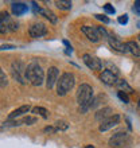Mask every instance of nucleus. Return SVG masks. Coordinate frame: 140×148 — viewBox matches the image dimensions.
<instances>
[{
  "mask_svg": "<svg viewBox=\"0 0 140 148\" xmlns=\"http://www.w3.org/2000/svg\"><path fill=\"white\" fill-rule=\"evenodd\" d=\"M77 102L80 105V112L85 113L86 110L92 108L93 102V89L88 84H82L77 90Z\"/></svg>",
  "mask_w": 140,
  "mask_h": 148,
  "instance_id": "f257e3e1",
  "label": "nucleus"
},
{
  "mask_svg": "<svg viewBox=\"0 0 140 148\" xmlns=\"http://www.w3.org/2000/svg\"><path fill=\"white\" fill-rule=\"evenodd\" d=\"M26 79H28L34 86H40L43 84L45 73L36 62H32L26 66Z\"/></svg>",
  "mask_w": 140,
  "mask_h": 148,
  "instance_id": "f03ea898",
  "label": "nucleus"
},
{
  "mask_svg": "<svg viewBox=\"0 0 140 148\" xmlns=\"http://www.w3.org/2000/svg\"><path fill=\"white\" fill-rule=\"evenodd\" d=\"M75 78L71 73H63L57 81V93L58 96H65L74 88Z\"/></svg>",
  "mask_w": 140,
  "mask_h": 148,
  "instance_id": "7ed1b4c3",
  "label": "nucleus"
},
{
  "mask_svg": "<svg viewBox=\"0 0 140 148\" xmlns=\"http://www.w3.org/2000/svg\"><path fill=\"white\" fill-rule=\"evenodd\" d=\"M129 135L125 132H117L109 139V147L110 148H125L129 144Z\"/></svg>",
  "mask_w": 140,
  "mask_h": 148,
  "instance_id": "20e7f679",
  "label": "nucleus"
},
{
  "mask_svg": "<svg viewBox=\"0 0 140 148\" xmlns=\"http://www.w3.org/2000/svg\"><path fill=\"white\" fill-rule=\"evenodd\" d=\"M11 71L12 75L19 84H26V65L22 61H14L11 65Z\"/></svg>",
  "mask_w": 140,
  "mask_h": 148,
  "instance_id": "39448f33",
  "label": "nucleus"
},
{
  "mask_svg": "<svg viewBox=\"0 0 140 148\" xmlns=\"http://www.w3.org/2000/svg\"><path fill=\"white\" fill-rule=\"evenodd\" d=\"M119 123H120V114H113V116H110L105 121H102L101 124H100V127H98V131L100 132H106L109 129L117 127Z\"/></svg>",
  "mask_w": 140,
  "mask_h": 148,
  "instance_id": "423d86ee",
  "label": "nucleus"
},
{
  "mask_svg": "<svg viewBox=\"0 0 140 148\" xmlns=\"http://www.w3.org/2000/svg\"><path fill=\"white\" fill-rule=\"evenodd\" d=\"M82 59H84L85 65L89 67L90 70H101V69H102L101 59L97 58V57H92L90 54H84Z\"/></svg>",
  "mask_w": 140,
  "mask_h": 148,
  "instance_id": "0eeeda50",
  "label": "nucleus"
},
{
  "mask_svg": "<svg viewBox=\"0 0 140 148\" xmlns=\"http://www.w3.org/2000/svg\"><path fill=\"white\" fill-rule=\"evenodd\" d=\"M58 78H59L58 67H55V66L49 67L47 77H46V86H47V89H53V88L55 86V84H57V81H58Z\"/></svg>",
  "mask_w": 140,
  "mask_h": 148,
  "instance_id": "6e6552de",
  "label": "nucleus"
},
{
  "mask_svg": "<svg viewBox=\"0 0 140 148\" xmlns=\"http://www.w3.org/2000/svg\"><path fill=\"white\" fill-rule=\"evenodd\" d=\"M47 34V27L45 23H34L31 24V27H30V35L31 38H40V36L46 35Z\"/></svg>",
  "mask_w": 140,
  "mask_h": 148,
  "instance_id": "1a4fd4ad",
  "label": "nucleus"
},
{
  "mask_svg": "<svg viewBox=\"0 0 140 148\" xmlns=\"http://www.w3.org/2000/svg\"><path fill=\"white\" fill-rule=\"evenodd\" d=\"M81 31L85 34L86 38L89 39L90 42H100V35H98L97 30H96V26H84V27H81Z\"/></svg>",
  "mask_w": 140,
  "mask_h": 148,
  "instance_id": "9d476101",
  "label": "nucleus"
},
{
  "mask_svg": "<svg viewBox=\"0 0 140 148\" xmlns=\"http://www.w3.org/2000/svg\"><path fill=\"white\" fill-rule=\"evenodd\" d=\"M100 79L104 82L105 85L113 86V85H116V82L119 81V77H117L116 74L110 73L109 70H104L101 74H100Z\"/></svg>",
  "mask_w": 140,
  "mask_h": 148,
  "instance_id": "9b49d317",
  "label": "nucleus"
},
{
  "mask_svg": "<svg viewBox=\"0 0 140 148\" xmlns=\"http://www.w3.org/2000/svg\"><path fill=\"white\" fill-rule=\"evenodd\" d=\"M106 40L109 42V46L112 47L115 51H117V53H127V51H125V43L120 42V40H119L116 36L109 35Z\"/></svg>",
  "mask_w": 140,
  "mask_h": 148,
  "instance_id": "f8f14e48",
  "label": "nucleus"
},
{
  "mask_svg": "<svg viewBox=\"0 0 140 148\" xmlns=\"http://www.w3.org/2000/svg\"><path fill=\"white\" fill-rule=\"evenodd\" d=\"M11 10H12V14H14L15 16H20V15H23V14H26V12L28 11V7H27V4L18 1V3L12 4Z\"/></svg>",
  "mask_w": 140,
  "mask_h": 148,
  "instance_id": "ddd939ff",
  "label": "nucleus"
},
{
  "mask_svg": "<svg viewBox=\"0 0 140 148\" xmlns=\"http://www.w3.org/2000/svg\"><path fill=\"white\" fill-rule=\"evenodd\" d=\"M110 116H113V109L112 108H102V109H100L97 113H96V120L100 121V123H102V121H105Z\"/></svg>",
  "mask_w": 140,
  "mask_h": 148,
  "instance_id": "4468645a",
  "label": "nucleus"
},
{
  "mask_svg": "<svg viewBox=\"0 0 140 148\" xmlns=\"http://www.w3.org/2000/svg\"><path fill=\"white\" fill-rule=\"evenodd\" d=\"M125 51L129 53V54L135 55V57H140V46L135 42H127L125 43Z\"/></svg>",
  "mask_w": 140,
  "mask_h": 148,
  "instance_id": "2eb2a0df",
  "label": "nucleus"
},
{
  "mask_svg": "<svg viewBox=\"0 0 140 148\" xmlns=\"http://www.w3.org/2000/svg\"><path fill=\"white\" fill-rule=\"evenodd\" d=\"M30 105H22V106H19L18 109H15L14 112H11L10 113V116H8V119L10 120H12V119H16V117H19V116H23V114H26V113H28L30 112Z\"/></svg>",
  "mask_w": 140,
  "mask_h": 148,
  "instance_id": "dca6fc26",
  "label": "nucleus"
},
{
  "mask_svg": "<svg viewBox=\"0 0 140 148\" xmlns=\"http://www.w3.org/2000/svg\"><path fill=\"white\" fill-rule=\"evenodd\" d=\"M116 86L119 88V90L120 92H124V93H133V89L131 88V86L128 85V82L125 81V79H119V81L116 82Z\"/></svg>",
  "mask_w": 140,
  "mask_h": 148,
  "instance_id": "f3484780",
  "label": "nucleus"
},
{
  "mask_svg": "<svg viewBox=\"0 0 140 148\" xmlns=\"http://www.w3.org/2000/svg\"><path fill=\"white\" fill-rule=\"evenodd\" d=\"M39 15H42L45 16L46 19H49L51 22V23H57V15H55L53 11H50V10H45V8H40V11H39Z\"/></svg>",
  "mask_w": 140,
  "mask_h": 148,
  "instance_id": "a211bd4d",
  "label": "nucleus"
},
{
  "mask_svg": "<svg viewBox=\"0 0 140 148\" xmlns=\"http://www.w3.org/2000/svg\"><path fill=\"white\" fill-rule=\"evenodd\" d=\"M55 5H57V8H59V10H63V11H67V10H70L71 8V1L70 0H57L55 1Z\"/></svg>",
  "mask_w": 140,
  "mask_h": 148,
  "instance_id": "6ab92c4d",
  "label": "nucleus"
},
{
  "mask_svg": "<svg viewBox=\"0 0 140 148\" xmlns=\"http://www.w3.org/2000/svg\"><path fill=\"white\" fill-rule=\"evenodd\" d=\"M31 112L35 113V114H39V116H42L43 119H47V117H49V110L45 109V108H42V106H35V108H32Z\"/></svg>",
  "mask_w": 140,
  "mask_h": 148,
  "instance_id": "aec40b11",
  "label": "nucleus"
},
{
  "mask_svg": "<svg viewBox=\"0 0 140 148\" xmlns=\"http://www.w3.org/2000/svg\"><path fill=\"white\" fill-rule=\"evenodd\" d=\"M8 85V79H7V75L4 73V70L0 67V88H5Z\"/></svg>",
  "mask_w": 140,
  "mask_h": 148,
  "instance_id": "412c9836",
  "label": "nucleus"
},
{
  "mask_svg": "<svg viewBox=\"0 0 140 148\" xmlns=\"http://www.w3.org/2000/svg\"><path fill=\"white\" fill-rule=\"evenodd\" d=\"M54 128L57 129V132H58V131H66V129L69 128V124L65 123V121H57L54 124Z\"/></svg>",
  "mask_w": 140,
  "mask_h": 148,
  "instance_id": "4be33fe9",
  "label": "nucleus"
},
{
  "mask_svg": "<svg viewBox=\"0 0 140 148\" xmlns=\"http://www.w3.org/2000/svg\"><path fill=\"white\" fill-rule=\"evenodd\" d=\"M96 30H97L98 35H100V39H108L109 34L104 27H101V26H96Z\"/></svg>",
  "mask_w": 140,
  "mask_h": 148,
  "instance_id": "5701e85b",
  "label": "nucleus"
},
{
  "mask_svg": "<svg viewBox=\"0 0 140 148\" xmlns=\"http://www.w3.org/2000/svg\"><path fill=\"white\" fill-rule=\"evenodd\" d=\"M18 125H22V123L18 120H8L3 123V128H10V127H18Z\"/></svg>",
  "mask_w": 140,
  "mask_h": 148,
  "instance_id": "b1692460",
  "label": "nucleus"
},
{
  "mask_svg": "<svg viewBox=\"0 0 140 148\" xmlns=\"http://www.w3.org/2000/svg\"><path fill=\"white\" fill-rule=\"evenodd\" d=\"M20 123H22V124H27V125L35 124V123H36V117L35 116H27V117H24L23 120H20Z\"/></svg>",
  "mask_w": 140,
  "mask_h": 148,
  "instance_id": "393cba45",
  "label": "nucleus"
},
{
  "mask_svg": "<svg viewBox=\"0 0 140 148\" xmlns=\"http://www.w3.org/2000/svg\"><path fill=\"white\" fill-rule=\"evenodd\" d=\"M10 19H11V18H10V14H8L7 11H1V12H0V24L7 23Z\"/></svg>",
  "mask_w": 140,
  "mask_h": 148,
  "instance_id": "a878e982",
  "label": "nucleus"
},
{
  "mask_svg": "<svg viewBox=\"0 0 140 148\" xmlns=\"http://www.w3.org/2000/svg\"><path fill=\"white\" fill-rule=\"evenodd\" d=\"M117 97L120 98V100H121L123 102H124V104H128V102H129L128 94L124 93V92H120V90H119V92H117Z\"/></svg>",
  "mask_w": 140,
  "mask_h": 148,
  "instance_id": "bb28decb",
  "label": "nucleus"
},
{
  "mask_svg": "<svg viewBox=\"0 0 140 148\" xmlns=\"http://www.w3.org/2000/svg\"><path fill=\"white\" fill-rule=\"evenodd\" d=\"M104 10H105V12H106V14H109V15H113V14L116 12L115 7H113L112 4H109V3H106V4L104 5Z\"/></svg>",
  "mask_w": 140,
  "mask_h": 148,
  "instance_id": "cd10ccee",
  "label": "nucleus"
},
{
  "mask_svg": "<svg viewBox=\"0 0 140 148\" xmlns=\"http://www.w3.org/2000/svg\"><path fill=\"white\" fill-rule=\"evenodd\" d=\"M94 16H96V19L101 20L102 23H105V24L110 23V20H109V18H106V16H105V15H101V14H97V15H94Z\"/></svg>",
  "mask_w": 140,
  "mask_h": 148,
  "instance_id": "c85d7f7f",
  "label": "nucleus"
},
{
  "mask_svg": "<svg viewBox=\"0 0 140 148\" xmlns=\"http://www.w3.org/2000/svg\"><path fill=\"white\" fill-rule=\"evenodd\" d=\"M132 10H133V12H135L137 16H140V0H136V1L133 3Z\"/></svg>",
  "mask_w": 140,
  "mask_h": 148,
  "instance_id": "c756f323",
  "label": "nucleus"
},
{
  "mask_svg": "<svg viewBox=\"0 0 140 148\" xmlns=\"http://www.w3.org/2000/svg\"><path fill=\"white\" fill-rule=\"evenodd\" d=\"M117 22H119L120 24H127V23H128V15H127V14H124V15L119 16Z\"/></svg>",
  "mask_w": 140,
  "mask_h": 148,
  "instance_id": "7c9ffc66",
  "label": "nucleus"
},
{
  "mask_svg": "<svg viewBox=\"0 0 140 148\" xmlns=\"http://www.w3.org/2000/svg\"><path fill=\"white\" fill-rule=\"evenodd\" d=\"M14 49H16V46H14V45H1V46H0V51H3V50H14Z\"/></svg>",
  "mask_w": 140,
  "mask_h": 148,
  "instance_id": "2f4dec72",
  "label": "nucleus"
},
{
  "mask_svg": "<svg viewBox=\"0 0 140 148\" xmlns=\"http://www.w3.org/2000/svg\"><path fill=\"white\" fill-rule=\"evenodd\" d=\"M43 132H46V133H55V132H57V129H55L54 127H46V128L43 129Z\"/></svg>",
  "mask_w": 140,
  "mask_h": 148,
  "instance_id": "473e14b6",
  "label": "nucleus"
},
{
  "mask_svg": "<svg viewBox=\"0 0 140 148\" xmlns=\"http://www.w3.org/2000/svg\"><path fill=\"white\" fill-rule=\"evenodd\" d=\"M137 108H139V110H140V98H139V102H137Z\"/></svg>",
  "mask_w": 140,
  "mask_h": 148,
  "instance_id": "72a5a7b5",
  "label": "nucleus"
},
{
  "mask_svg": "<svg viewBox=\"0 0 140 148\" xmlns=\"http://www.w3.org/2000/svg\"><path fill=\"white\" fill-rule=\"evenodd\" d=\"M85 148H94V147H93V145H86Z\"/></svg>",
  "mask_w": 140,
  "mask_h": 148,
  "instance_id": "f704fd0d",
  "label": "nucleus"
},
{
  "mask_svg": "<svg viewBox=\"0 0 140 148\" xmlns=\"http://www.w3.org/2000/svg\"><path fill=\"white\" fill-rule=\"evenodd\" d=\"M137 39H139V42H140V34H139V35H137Z\"/></svg>",
  "mask_w": 140,
  "mask_h": 148,
  "instance_id": "c9c22d12",
  "label": "nucleus"
},
{
  "mask_svg": "<svg viewBox=\"0 0 140 148\" xmlns=\"http://www.w3.org/2000/svg\"><path fill=\"white\" fill-rule=\"evenodd\" d=\"M1 129H3V128H0V131H1Z\"/></svg>",
  "mask_w": 140,
  "mask_h": 148,
  "instance_id": "e433bc0d",
  "label": "nucleus"
}]
</instances>
